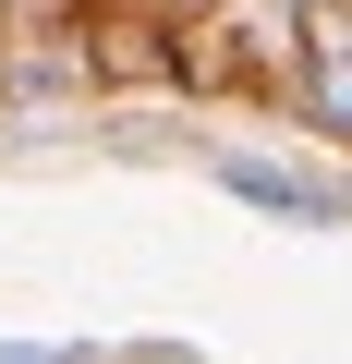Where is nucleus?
Listing matches in <instances>:
<instances>
[{
	"mask_svg": "<svg viewBox=\"0 0 352 364\" xmlns=\"http://www.w3.org/2000/svg\"><path fill=\"white\" fill-rule=\"evenodd\" d=\"M219 195H243V207H267V219H292V231L352 219L340 182H316V170H292V158H219Z\"/></svg>",
	"mask_w": 352,
	"mask_h": 364,
	"instance_id": "obj_1",
	"label": "nucleus"
},
{
	"mask_svg": "<svg viewBox=\"0 0 352 364\" xmlns=\"http://www.w3.org/2000/svg\"><path fill=\"white\" fill-rule=\"evenodd\" d=\"M316 109H328V134L352 146V49H340V37L316 49Z\"/></svg>",
	"mask_w": 352,
	"mask_h": 364,
	"instance_id": "obj_2",
	"label": "nucleus"
},
{
	"mask_svg": "<svg viewBox=\"0 0 352 364\" xmlns=\"http://www.w3.org/2000/svg\"><path fill=\"white\" fill-rule=\"evenodd\" d=\"M0 364H73V352H25V340H13V352H0Z\"/></svg>",
	"mask_w": 352,
	"mask_h": 364,
	"instance_id": "obj_3",
	"label": "nucleus"
},
{
	"mask_svg": "<svg viewBox=\"0 0 352 364\" xmlns=\"http://www.w3.org/2000/svg\"><path fill=\"white\" fill-rule=\"evenodd\" d=\"M134 364H195V352H170V340H158V352H134Z\"/></svg>",
	"mask_w": 352,
	"mask_h": 364,
	"instance_id": "obj_4",
	"label": "nucleus"
}]
</instances>
